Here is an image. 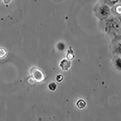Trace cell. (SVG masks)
I'll return each instance as SVG.
<instances>
[{
  "instance_id": "7a4b0ae2",
  "label": "cell",
  "mask_w": 121,
  "mask_h": 121,
  "mask_svg": "<svg viewBox=\"0 0 121 121\" xmlns=\"http://www.w3.org/2000/svg\"><path fill=\"white\" fill-rule=\"evenodd\" d=\"M94 11L96 16L102 21L109 18L112 13L111 7L101 1L97 4Z\"/></svg>"
},
{
  "instance_id": "277c9868",
  "label": "cell",
  "mask_w": 121,
  "mask_h": 121,
  "mask_svg": "<svg viewBox=\"0 0 121 121\" xmlns=\"http://www.w3.org/2000/svg\"><path fill=\"white\" fill-rule=\"evenodd\" d=\"M71 61L65 59L61 62L60 66L63 70L67 71L71 67Z\"/></svg>"
},
{
  "instance_id": "8fae6325",
  "label": "cell",
  "mask_w": 121,
  "mask_h": 121,
  "mask_svg": "<svg viewBox=\"0 0 121 121\" xmlns=\"http://www.w3.org/2000/svg\"><path fill=\"white\" fill-rule=\"evenodd\" d=\"M4 2L6 4H9L10 3L11 0H3Z\"/></svg>"
},
{
  "instance_id": "3957f363",
  "label": "cell",
  "mask_w": 121,
  "mask_h": 121,
  "mask_svg": "<svg viewBox=\"0 0 121 121\" xmlns=\"http://www.w3.org/2000/svg\"><path fill=\"white\" fill-rule=\"evenodd\" d=\"M30 72L32 79L37 82H41L45 79L43 72L38 68H32L30 69Z\"/></svg>"
},
{
  "instance_id": "9c48e42d",
  "label": "cell",
  "mask_w": 121,
  "mask_h": 121,
  "mask_svg": "<svg viewBox=\"0 0 121 121\" xmlns=\"http://www.w3.org/2000/svg\"><path fill=\"white\" fill-rule=\"evenodd\" d=\"M56 84L54 82L51 83L48 85V88L49 90H50L51 91H54L56 88Z\"/></svg>"
},
{
  "instance_id": "ba28073f",
  "label": "cell",
  "mask_w": 121,
  "mask_h": 121,
  "mask_svg": "<svg viewBox=\"0 0 121 121\" xmlns=\"http://www.w3.org/2000/svg\"><path fill=\"white\" fill-rule=\"evenodd\" d=\"M7 55V52L3 48H0V59L4 58Z\"/></svg>"
},
{
  "instance_id": "5b68a950",
  "label": "cell",
  "mask_w": 121,
  "mask_h": 121,
  "mask_svg": "<svg viewBox=\"0 0 121 121\" xmlns=\"http://www.w3.org/2000/svg\"><path fill=\"white\" fill-rule=\"evenodd\" d=\"M121 6L120 5H117V6H114L113 8L111 9V12L113 14H115L114 16L120 17L121 14Z\"/></svg>"
},
{
  "instance_id": "6da1fadb",
  "label": "cell",
  "mask_w": 121,
  "mask_h": 121,
  "mask_svg": "<svg viewBox=\"0 0 121 121\" xmlns=\"http://www.w3.org/2000/svg\"><path fill=\"white\" fill-rule=\"evenodd\" d=\"M119 17L115 16H110L105 20L106 32L114 34L120 32L121 22Z\"/></svg>"
},
{
  "instance_id": "8992f818",
  "label": "cell",
  "mask_w": 121,
  "mask_h": 121,
  "mask_svg": "<svg viewBox=\"0 0 121 121\" xmlns=\"http://www.w3.org/2000/svg\"><path fill=\"white\" fill-rule=\"evenodd\" d=\"M67 58L70 60H73L75 58V55L73 54V51L72 49V47L71 46L69 47V50L68 51Z\"/></svg>"
},
{
  "instance_id": "7c38bea8",
  "label": "cell",
  "mask_w": 121,
  "mask_h": 121,
  "mask_svg": "<svg viewBox=\"0 0 121 121\" xmlns=\"http://www.w3.org/2000/svg\"><path fill=\"white\" fill-rule=\"evenodd\" d=\"M119 0V1H120V0Z\"/></svg>"
},
{
  "instance_id": "52a82bcc",
  "label": "cell",
  "mask_w": 121,
  "mask_h": 121,
  "mask_svg": "<svg viewBox=\"0 0 121 121\" xmlns=\"http://www.w3.org/2000/svg\"><path fill=\"white\" fill-rule=\"evenodd\" d=\"M76 105L79 108L83 109L86 107V103L84 100L80 99L76 103Z\"/></svg>"
},
{
  "instance_id": "30bf717a",
  "label": "cell",
  "mask_w": 121,
  "mask_h": 121,
  "mask_svg": "<svg viewBox=\"0 0 121 121\" xmlns=\"http://www.w3.org/2000/svg\"><path fill=\"white\" fill-rule=\"evenodd\" d=\"M64 79L63 76L61 75H58L56 77V79L58 82H60Z\"/></svg>"
}]
</instances>
